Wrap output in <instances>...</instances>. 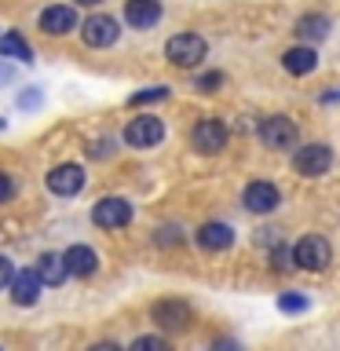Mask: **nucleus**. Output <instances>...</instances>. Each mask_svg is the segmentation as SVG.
<instances>
[{
    "label": "nucleus",
    "instance_id": "obj_1",
    "mask_svg": "<svg viewBox=\"0 0 340 351\" xmlns=\"http://www.w3.org/2000/svg\"><path fill=\"white\" fill-rule=\"evenodd\" d=\"M205 55H208V44L197 33H175L165 44V59L172 66H180V70H194L197 62H205Z\"/></svg>",
    "mask_w": 340,
    "mask_h": 351
},
{
    "label": "nucleus",
    "instance_id": "obj_2",
    "mask_svg": "<svg viewBox=\"0 0 340 351\" xmlns=\"http://www.w3.org/2000/svg\"><path fill=\"white\" fill-rule=\"evenodd\" d=\"M150 318L158 322L161 329H169V333H186L194 322V311L186 300H175V296H165V300H158L150 307Z\"/></svg>",
    "mask_w": 340,
    "mask_h": 351
},
{
    "label": "nucleus",
    "instance_id": "obj_3",
    "mask_svg": "<svg viewBox=\"0 0 340 351\" xmlns=\"http://www.w3.org/2000/svg\"><path fill=\"white\" fill-rule=\"evenodd\" d=\"M256 136H260L263 147H271V150H289V147H296V136H300V132H296V125H293L289 117L271 114V117L260 121Z\"/></svg>",
    "mask_w": 340,
    "mask_h": 351
},
{
    "label": "nucleus",
    "instance_id": "obj_4",
    "mask_svg": "<svg viewBox=\"0 0 340 351\" xmlns=\"http://www.w3.org/2000/svg\"><path fill=\"white\" fill-rule=\"evenodd\" d=\"M293 260H296V267H304V271H322V267H329V260H333V249H329V241L322 234H307V238L296 241Z\"/></svg>",
    "mask_w": 340,
    "mask_h": 351
},
{
    "label": "nucleus",
    "instance_id": "obj_5",
    "mask_svg": "<svg viewBox=\"0 0 340 351\" xmlns=\"http://www.w3.org/2000/svg\"><path fill=\"white\" fill-rule=\"evenodd\" d=\"M161 139H165V125H161V117H154V114L132 117L128 128H125V143L136 150H150V147H158Z\"/></svg>",
    "mask_w": 340,
    "mask_h": 351
},
{
    "label": "nucleus",
    "instance_id": "obj_6",
    "mask_svg": "<svg viewBox=\"0 0 340 351\" xmlns=\"http://www.w3.org/2000/svg\"><path fill=\"white\" fill-rule=\"evenodd\" d=\"M329 165H333V150L326 147V143H307V147H300L293 154V169L300 176H322L329 172Z\"/></svg>",
    "mask_w": 340,
    "mask_h": 351
},
{
    "label": "nucleus",
    "instance_id": "obj_7",
    "mask_svg": "<svg viewBox=\"0 0 340 351\" xmlns=\"http://www.w3.org/2000/svg\"><path fill=\"white\" fill-rule=\"evenodd\" d=\"M117 19L114 15H88L84 26H81V40L88 48H110V44H117Z\"/></svg>",
    "mask_w": 340,
    "mask_h": 351
},
{
    "label": "nucleus",
    "instance_id": "obj_8",
    "mask_svg": "<svg viewBox=\"0 0 340 351\" xmlns=\"http://www.w3.org/2000/svg\"><path fill=\"white\" fill-rule=\"evenodd\" d=\"M92 219H95V227H103V230L128 227L132 223V205L125 197H103V202L92 205Z\"/></svg>",
    "mask_w": 340,
    "mask_h": 351
},
{
    "label": "nucleus",
    "instance_id": "obj_9",
    "mask_svg": "<svg viewBox=\"0 0 340 351\" xmlns=\"http://www.w3.org/2000/svg\"><path fill=\"white\" fill-rule=\"evenodd\" d=\"M191 147L197 154H219L227 147V125H219V121H212V117L197 121L194 132H191Z\"/></svg>",
    "mask_w": 340,
    "mask_h": 351
},
{
    "label": "nucleus",
    "instance_id": "obj_10",
    "mask_svg": "<svg viewBox=\"0 0 340 351\" xmlns=\"http://www.w3.org/2000/svg\"><path fill=\"white\" fill-rule=\"evenodd\" d=\"M282 202V194H278V186L267 183V180H256V183H249L245 186V194H241V205L249 208V213H256V216H267L274 213Z\"/></svg>",
    "mask_w": 340,
    "mask_h": 351
},
{
    "label": "nucleus",
    "instance_id": "obj_11",
    "mask_svg": "<svg viewBox=\"0 0 340 351\" xmlns=\"http://www.w3.org/2000/svg\"><path fill=\"white\" fill-rule=\"evenodd\" d=\"M44 183H48V191H51V194L73 197V194L84 186V169H81V165H70V161H66V165H55Z\"/></svg>",
    "mask_w": 340,
    "mask_h": 351
},
{
    "label": "nucleus",
    "instance_id": "obj_12",
    "mask_svg": "<svg viewBox=\"0 0 340 351\" xmlns=\"http://www.w3.org/2000/svg\"><path fill=\"white\" fill-rule=\"evenodd\" d=\"M40 274L37 271H15L11 274V282H8V289H11V300H15L19 307H33L40 300Z\"/></svg>",
    "mask_w": 340,
    "mask_h": 351
},
{
    "label": "nucleus",
    "instance_id": "obj_13",
    "mask_svg": "<svg viewBox=\"0 0 340 351\" xmlns=\"http://www.w3.org/2000/svg\"><path fill=\"white\" fill-rule=\"evenodd\" d=\"M40 29L51 33V37H62V33L77 29V11L70 4H51L40 11Z\"/></svg>",
    "mask_w": 340,
    "mask_h": 351
},
{
    "label": "nucleus",
    "instance_id": "obj_14",
    "mask_svg": "<svg viewBox=\"0 0 340 351\" xmlns=\"http://www.w3.org/2000/svg\"><path fill=\"white\" fill-rule=\"evenodd\" d=\"M161 19V4L158 0H125V22L132 29H150Z\"/></svg>",
    "mask_w": 340,
    "mask_h": 351
},
{
    "label": "nucleus",
    "instance_id": "obj_15",
    "mask_svg": "<svg viewBox=\"0 0 340 351\" xmlns=\"http://www.w3.org/2000/svg\"><path fill=\"white\" fill-rule=\"evenodd\" d=\"M197 245H202L205 252H223L234 245V230H230L227 223H202V230H197Z\"/></svg>",
    "mask_w": 340,
    "mask_h": 351
},
{
    "label": "nucleus",
    "instance_id": "obj_16",
    "mask_svg": "<svg viewBox=\"0 0 340 351\" xmlns=\"http://www.w3.org/2000/svg\"><path fill=\"white\" fill-rule=\"evenodd\" d=\"M62 260H66V271H70L73 278H88V274H95V267H99V256L88 245H70L62 252Z\"/></svg>",
    "mask_w": 340,
    "mask_h": 351
},
{
    "label": "nucleus",
    "instance_id": "obj_17",
    "mask_svg": "<svg viewBox=\"0 0 340 351\" xmlns=\"http://www.w3.org/2000/svg\"><path fill=\"white\" fill-rule=\"evenodd\" d=\"M33 271L40 274V282H44V285H62L66 278H70V271H66V260L59 256V252H44Z\"/></svg>",
    "mask_w": 340,
    "mask_h": 351
},
{
    "label": "nucleus",
    "instance_id": "obj_18",
    "mask_svg": "<svg viewBox=\"0 0 340 351\" xmlns=\"http://www.w3.org/2000/svg\"><path fill=\"white\" fill-rule=\"evenodd\" d=\"M282 66L293 77H304V73H311L315 66H318V55H315V48H307V44H304V48H289V51L282 55Z\"/></svg>",
    "mask_w": 340,
    "mask_h": 351
},
{
    "label": "nucleus",
    "instance_id": "obj_19",
    "mask_svg": "<svg viewBox=\"0 0 340 351\" xmlns=\"http://www.w3.org/2000/svg\"><path fill=\"white\" fill-rule=\"evenodd\" d=\"M0 59H15V62H33V48L19 33H4L0 37Z\"/></svg>",
    "mask_w": 340,
    "mask_h": 351
},
{
    "label": "nucleus",
    "instance_id": "obj_20",
    "mask_svg": "<svg viewBox=\"0 0 340 351\" xmlns=\"http://www.w3.org/2000/svg\"><path fill=\"white\" fill-rule=\"evenodd\" d=\"M326 33H329V19L326 15H300V19H296V37L322 40Z\"/></svg>",
    "mask_w": 340,
    "mask_h": 351
},
{
    "label": "nucleus",
    "instance_id": "obj_21",
    "mask_svg": "<svg viewBox=\"0 0 340 351\" xmlns=\"http://www.w3.org/2000/svg\"><path fill=\"white\" fill-rule=\"evenodd\" d=\"M271 267H274V271H293V267H296L293 245H274V249H271Z\"/></svg>",
    "mask_w": 340,
    "mask_h": 351
},
{
    "label": "nucleus",
    "instance_id": "obj_22",
    "mask_svg": "<svg viewBox=\"0 0 340 351\" xmlns=\"http://www.w3.org/2000/svg\"><path fill=\"white\" fill-rule=\"evenodd\" d=\"M278 307H282L285 315L307 311V296H300V293H282V296H278Z\"/></svg>",
    "mask_w": 340,
    "mask_h": 351
},
{
    "label": "nucleus",
    "instance_id": "obj_23",
    "mask_svg": "<svg viewBox=\"0 0 340 351\" xmlns=\"http://www.w3.org/2000/svg\"><path fill=\"white\" fill-rule=\"evenodd\" d=\"M161 99H169V88H147V92H136L128 103L132 106H143V103H161Z\"/></svg>",
    "mask_w": 340,
    "mask_h": 351
},
{
    "label": "nucleus",
    "instance_id": "obj_24",
    "mask_svg": "<svg viewBox=\"0 0 340 351\" xmlns=\"http://www.w3.org/2000/svg\"><path fill=\"white\" fill-rule=\"evenodd\" d=\"M132 348H136V351H165V348H169V340H165V337H136V340H132Z\"/></svg>",
    "mask_w": 340,
    "mask_h": 351
},
{
    "label": "nucleus",
    "instance_id": "obj_25",
    "mask_svg": "<svg viewBox=\"0 0 340 351\" xmlns=\"http://www.w3.org/2000/svg\"><path fill=\"white\" fill-rule=\"evenodd\" d=\"M219 84H223V73H202V77H197V81H194V88H197V92H216V88Z\"/></svg>",
    "mask_w": 340,
    "mask_h": 351
},
{
    "label": "nucleus",
    "instance_id": "obj_26",
    "mask_svg": "<svg viewBox=\"0 0 340 351\" xmlns=\"http://www.w3.org/2000/svg\"><path fill=\"white\" fill-rule=\"evenodd\" d=\"M172 241H175V245L183 241L180 227H161V230H158V245H172Z\"/></svg>",
    "mask_w": 340,
    "mask_h": 351
},
{
    "label": "nucleus",
    "instance_id": "obj_27",
    "mask_svg": "<svg viewBox=\"0 0 340 351\" xmlns=\"http://www.w3.org/2000/svg\"><path fill=\"white\" fill-rule=\"evenodd\" d=\"M11 197H15V183H11V176L0 172V205H8Z\"/></svg>",
    "mask_w": 340,
    "mask_h": 351
},
{
    "label": "nucleus",
    "instance_id": "obj_28",
    "mask_svg": "<svg viewBox=\"0 0 340 351\" xmlns=\"http://www.w3.org/2000/svg\"><path fill=\"white\" fill-rule=\"evenodd\" d=\"M11 274H15V263H11L8 256H0V293L8 289V282H11Z\"/></svg>",
    "mask_w": 340,
    "mask_h": 351
},
{
    "label": "nucleus",
    "instance_id": "obj_29",
    "mask_svg": "<svg viewBox=\"0 0 340 351\" xmlns=\"http://www.w3.org/2000/svg\"><path fill=\"white\" fill-rule=\"evenodd\" d=\"M19 106H22V110L40 106V92H22V95H19Z\"/></svg>",
    "mask_w": 340,
    "mask_h": 351
},
{
    "label": "nucleus",
    "instance_id": "obj_30",
    "mask_svg": "<svg viewBox=\"0 0 340 351\" xmlns=\"http://www.w3.org/2000/svg\"><path fill=\"white\" fill-rule=\"evenodd\" d=\"M11 77H15V70H11V66H0V81H11Z\"/></svg>",
    "mask_w": 340,
    "mask_h": 351
},
{
    "label": "nucleus",
    "instance_id": "obj_31",
    "mask_svg": "<svg viewBox=\"0 0 340 351\" xmlns=\"http://www.w3.org/2000/svg\"><path fill=\"white\" fill-rule=\"evenodd\" d=\"M77 4H84V8H92V4H99V0H77Z\"/></svg>",
    "mask_w": 340,
    "mask_h": 351
},
{
    "label": "nucleus",
    "instance_id": "obj_32",
    "mask_svg": "<svg viewBox=\"0 0 340 351\" xmlns=\"http://www.w3.org/2000/svg\"><path fill=\"white\" fill-rule=\"evenodd\" d=\"M0 128H4V121H0Z\"/></svg>",
    "mask_w": 340,
    "mask_h": 351
}]
</instances>
